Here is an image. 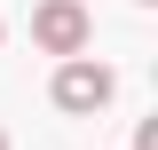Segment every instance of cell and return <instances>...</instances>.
I'll use <instances>...</instances> for the list:
<instances>
[{"label": "cell", "instance_id": "6da1fadb", "mask_svg": "<svg viewBox=\"0 0 158 150\" xmlns=\"http://www.w3.org/2000/svg\"><path fill=\"white\" fill-rule=\"evenodd\" d=\"M111 95H118V79H111V63H95L87 48L56 63V111H71V119H87V111H103Z\"/></svg>", "mask_w": 158, "mask_h": 150}, {"label": "cell", "instance_id": "7a4b0ae2", "mask_svg": "<svg viewBox=\"0 0 158 150\" xmlns=\"http://www.w3.org/2000/svg\"><path fill=\"white\" fill-rule=\"evenodd\" d=\"M32 40L48 48V56H79V48L95 40V16H87L79 0H40L32 8Z\"/></svg>", "mask_w": 158, "mask_h": 150}, {"label": "cell", "instance_id": "3957f363", "mask_svg": "<svg viewBox=\"0 0 158 150\" xmlns=\"http://www.w3.org/2000/svg\"><path fill=\"white\" fill-rule=\"evenodd\" d=\"M0 150H8V134H0Z\"/></svg>", "mask_w": 158, "mask_h": 150}, {"label": "cell", "instance_id": "277c9868", "mask_svg": "<svg viewBox=\"0 0 158 150\" xmlns=\"http://www.w3.org/2000/svg\"><path fill=\"white\" fill-rule=\"evenodd\" d=\"M0 40H8V24H0Z\"/></svg>", "mask_w": 158, "mask_h": 150}, {"label": "cell", "instance_id": "5b68a950", "mask_svg": "<svg viewBox=\"0 0 158 150\" xmlns=\"http://www.w3.org/2000/svg\"><path fill=\"white\" fill-rule=\"evenodd\" d=\"M142 8H150V0H142Z\"/></svg>", "mask_w": 158, "mask_h": 150}]
</instances>
